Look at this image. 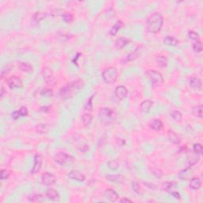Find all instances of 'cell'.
Returning <instances> with one entry per match:
<instances>
[{"mask_svg": "<svg viewBox=\"0 0 203 203\" xmlns=\"http://www.w3.org/2000/svg\"><path fill=\"white\" fill-rule=\"evenodd\" d=\"M78 149L80 150V151H87L88 150V146L87 145V144H85V145H83L81 146V147H79L78 148Z\"/></svg>", "mask_w": 203, "mask_h": 203, "instance_id": "cell-48", "label": "cell"}, {"mask_svg": "<svg viewBox=\"0 0 203 203\" xmlns=\"http://www.w3.org/2000/svg\"><path fill=\"white\" fill-rule=\"evenodd\" d=\"M102 79L106 84H114L118 78V70L114 67H110L104 70L102 72Z\"/></svg>", "mask_w": 203, "mask_h": 203, "instance_id": "cell-3", "label": "cell"}, {"mask_svg": "<svg viewBox=\"0 0 203 203\" xmlns=\"http://www.w3.org/2000/svg\"><path fill=\"white\" fill-rule=\"evenodd\" d=\"M153 106V102L151 100H145L144 101L141 106H140V110L144 114H148L151 110V108Z\"/></svg>", "mask_w": 203, "mask_h": 203, "instance_id": "cell-15", "label": "cell"}, {"mask_svg": "<svg viewBox=\"0 0 203 203\" xmlns=\"http://www.w3.org/2000/svg\"><path fill=\"white\" fill-rule=\"evenodd\" d=\"M28 200L31 202H42V201H44L45 197L42 194H34L29 196Z\"/></svg>", "mask_w": 203, "mask_h": 203, "instance_id": "cell-25", "label": "cell"}, {"mask_svg": "<svg viewBox=\"0 0 203 203\" xmlns=\"http://www.w3.org/2000/svg\"><path fill=\"white\" fill-rule=\"evenodd\" d=\"M36 130L37 132L41 134H46L49 130V126L48 124H40V125L37 126Z\"/></svg>", "mask_w": 203, "mask_h": 203, "instance_id": "cell-33", "label": "cell"}, {"mask_svg": "<svg viewBox=\"0 0 203 203\" xmlns=\"http://www.w3.org/2000/svg\"><path fill=\"white\" fill-rule=\"evenodd\" d=\"M193 149L196 154H201L203 151V147L201 144H194L193 146Z\"/></svg>", "mask_w": 203, "mask_h": 203, "instance_id": "cell-40", "label": "cell"}, {"mask_svg": "<svg viewBox=\"0 0 203 203\" xmlns=\"http://www.w3.org/2000/svg\"><path fill=\"white\" fill-rule=\"evenodd\" d=\"M190 187L193 190H198L201 186V183L200 179L198 177H194L191 179L189 184Z\"/></svg>", "mask_w": 203, "mask_h": 203, "instance_id": "cell-23", "label": "cell"}, {"mask_svg": "<svg viewBox=\"0 0 203 203\" xmlns=\"http://www.w3.org/2000/svg\"><path fill=\"white\" fill-rule=\"evenodd\" d=\"M108 167H110L111 170H117L119 167V164L116 160H111V161H109L107 163Z\"/></svg>", "mask_w": 203, "mask_h": 203, "instance_id": "cell-42", "label": "cell"}, {"mask_svg": "<svg viewBox=\"0 0 203 203\" xmlns=\"http://www.w3.org/2000/svg\"><path fill=\"white\" fill-rule=\"evenodd\" d=\"M70 84H71L72 87H73L74 91H80V90L84 87V83L82 80H75V81L72 82V83H70Z\"/></svg>", "mask_w": 203, "mask_h": 203, "instance_id": "cell-32", "label": "cell"}, {"mask_svg": "<svg viewBox=\"0 0 203 203\" xmlns=\"http://www.w3.org/2000/svg\"><path fill=\"white\" fill-rule=\"evenodd\" d=\"M93 98H94V95H91V97L87 99V101L86 102L85 105H84V109L85 110L88 112H91L93 109Z\"/></svg>", "mask_w": 203, "mask_h": 203, "instance_id": "cell-35", "label": "cell"}, {"mask_svg": "<svg viewBox=\"0 0 203 203\" xmlns=\"http://www.w3.org/2000/svg\"><path fill=\"white\" fill-rule=\"evenodd\" d=\"M167 137H168V139H169L170 141H171V143L175 144H179L180 142H181V140H180L179 136L175 134V132L172 131V130H168V132H167Z\"/></svg>", "mask_w": 203, "mask_h": 203, "instance_id": "cell-20", "label": "cell"}, {"mask_svg": "<svg viewBox=\"0 0 203 203\" xmlns=\"http://www.w3.org/2000/svg\"><path fill=\"white\" fill-rule=\"evenodd\" d=\"M18 111L20 113L21 117H26V116L28 115L29 114L28 109H27V107H26V106H22V107L20 108V110H18Z\"/></svg>", "mask_w": 203, "mask_h": 203, "instance_id": "cell-43", "label": "cell"}, {"mask_svg": "<svg viewBox=\"0 0 203 203\" xmlns=\"http://www.w3.org/2000/svg\"><path fill=\"white\" fill-rule=\"evenodd\" d=\"M105 196H106V198L107 199H109L110 201H118V198H119V196H118V194L113 189H110V188H109V189H106V191H105Z\"/></svg>", "mask_w": 203, "mask_h": 203, "instance_id": "cell-14", "label": "cell"}, {"mask_svg": "<svg viewBox=\"0 0 203 203\" xmlns=\"http://www.w3.org/2000/svg\"><path fill=\"white\" fill-rule=\"evenodd\" d=\"M155 62L159 67H161V68H165L167 66V60L166 56H162V55H159L155 57Z\"/></svg>", "mask_w": 203, "mask_h": 203, "instance_id": "cell-26", "label": "cell"}, {"mask_svg": "<svg viewBox=\"0 0 203 203\" xmlns=\"http://www.w3.org/2000/svg\"><path fill=\"white\" fill-rule=\"evenodd\" d=\"M41 183L43 185L49 187V186H52L55 184L56 179L52 174L48 173V172H45L41 175Z\"/></svg>", "mask_w": 203, "mask_h": 203, "instance_id": "cell-7", "label": "cell"}, {"mask_svg": "<svg viewBox=\"0 0 203 203\" xmlns=\"http://www.w3.org/2000/svg\"><path fill=\"white\" fill-rule=\"evenodd\" d=\"M68 177L79 182H84L86 179L85 175L79 171H72L68 173Z\"/></svg>", "mask_w": 203, "mask_h": 203, "instance_id": "cell-13", "label": "cell"}, {"mask_svg": "<svg viewBox=\"0 0 203 203\" xmlns=\"http://www.w3.org/2000/svg\"><path fill=\"white\" fill-rule=\"evenodd\" d=\"M4 91H5L4 88H3V87H2V88H1V98H2L3 97V95H4Z\"/></svg>", "mask_w": 203, "mask_h": 203, "instance_id": "cell-51", "label": "cell"}, {"mask_svg": "<svg viewBox=\"0 0 203 203\" xmlns=\"http://www.w3.org/2000/svg\"><path fill=\"white\" fill-rule=\"evenodd\" d=\"M115 95L119 100L126 99L128 96V90L125 86H118L115 89Z\"/></svg>", "mask_w": 203, "mask_h": 203, "instance_id": "cell-10", "label": "cell"}, {"mask_svg": "<svg viewBox=\"0 0 203 203\" xmlns=\"http://www.w3.org/2000/svg\"><path fill=\"white\" fill-rule=\"evenodd\" d=\"M42 162H43V158L41 155L37 154L34 156V165L33 167V169L31 170V174H37L40 171L42 166Z\"/></svg>", "mask_w": 203, "mask_h": 203, "instance_id": "cell-9", "label": "cell"}, {"mask_svg": "<svg viewBox=\"0 0 203 203\" xmlns=\"http://www.w3.org/2000/svg\"><path fill=\"white\" fill-rule=\"evenodd\" d=\"M189 85L194 90H201L202 84L199 78L196 76H191L189 80Z\"/></svg>", "mask_w": 203, "mask_h": 203, "instance_id": "cell-12", "label": "cell"}, {"mask_svg": "<svg viewBox=\"0 0 203 203\" xmlns=\"http://www.w3.org/2000/svg\"><path fill=\"white\" fill-rule=\"evenodd\" d=\"M74 92H75V91H74L71 84H68L60 88V91H59V95L63 99H67V98H69L73 94Z\"/></svg>", "mask_w": 203, "mask_h": 203, "instance_id": "cell-6", "label": "cell"}, {"mask_svg": "<svg viewBox=\"0 0 203 203\" xmlns=\"http://www.w3.org/2000/svg\"><path fill=\"white\" fill-rule=\"evenodd\" d=\"M99 116L103 119H110L114 114V110L108 107H103L100 109L99 110Z\"/></svg>", "mask_w": 203, "mask_h": 203, "instance_id": "cell-11", "label": "cell"}, {"mask_svg": "<svg viewBox=\"0 0 203 203\" xmlns=\"http://www.w3.org/2000/svg\"><path fill=\"white\" fill-rule=\"evenodd\" d=\"M149 127L151 130L155 131H161L163 129V124L159 119H154L149 123Z\"/></svg>", "mask_w": 203, "mask_h": 203, "instance_id": "cell-16", "label": "cell"}, {"mask_svg": "<svg viewBox=\"0 0 203 203\" xmlns=\"http://www.w3.org/2000/svg\"><path fill=\"white\" fill-rule=\"evenodd\" d=\"M19 117H21V115H20V113H19L18 110H16V111L13 112L12 114H11V118L14 120H17L18 118H19Z\"/></svg>", "mask_w": 203, "mask_h": 203, "instance_id": "cell-44", "label": "cell"}, {"mask_svg": "<svg viewBox=\"0 0 203 203\" xmlns=\"http://www.w3.org/2000/svg\"><path fill=\"white\" fill-rule=\"evenodd\" d=\"M145 75L151 83L152 87H158L163 85V77L160 72L154 71V70H148L145 72Z\"/></svg>", "mask_w": 203, "mask_h": 203, "instance_id": "cell-2", "label": "cell"}, {"mask_svg": "<svg viewBox=\"0 0 203 203\" xmlns=\"http://www.w3.org/2000/svg\"><path fill=\"white\" fill-rule=\"evenodd\" d=\"M172 187H173V183H171V182H166V183H164V188L167 190V191L171 189Z\"/></svg>", "mask_w": 203, "mask_h": 203, "instance_id": "cell-47", "label": "cell"}, {"mask_svg": "<svg viewBox=\"0 0 203 203\" xmlns=\"http://www.w3.org/2000/svg\"><path fill=\"white\" fill-rule=\"evenodd\" d=\"M10 171H9V170L2 169V171H1V175H0V176H1V179H2V180L7 179L9 177H10Z\"/></svg>", "mask_w": 203, "mask_h": 203, "instance_id": "cell-41", "label": "cell"}, {"mask_svg": "<svg viewBox=\"0 0 203 203\" xmlns=\"http://www.w3.org/2000/svg\"><path fill=\"white\" fill-rule=\"evenodd\" d=\"M116 142H117V144H118L119 146H123L126 144V141L124 139H122V138L118 137L117 138V140H116Z\"/></svg>", "mask_w": 203, "mask_h": 203, "instance_id": "cell-45", "label": "cell"}, {"mask_svg": "<svg viewBox=\"0 0 203 203\" xmlns=\"http://www.w3.org/2000/svg\"><path fill=\"white\" fill-rule=\"evenodd\" d=\"M163 24V18L159 12L150 14L146 22L147 30L151 34H157L161 30Z\"/></svg>", "mask_w": 203, "mask_h": 203, "instance_id": "cell-1", "label": "cell"}, {"mask_svg": "<svg viewBox=\"0 0 203 203\" xmlns=\"http://www.w3.org/2000/svg\"><path fill=\"white\" fill-rule=\"evenodd\" d=\"M93 119V116L91 113H85L84 115L82 116V121L85 126H88L91 123V121Z\"/></svg>", "mask_w": 203, "mask_h": 203, "instance_id": "cell-29", "label": "cell"}, {"mask_svg": "<svg viewBox=\"0 0 203 203\" xmlns=\"http://www.w3.org/2000/svg\"><path fill=\"white\" fill-rule=\"evenodd\" d=\"M41 94L45 96V97H52L53 95V91H52V89L45 88V89H43L41 91Z\"/></svg>", "mask_w": 203, "mask_h": 203, "instance_id": "cell-39", "label": "cell"}, {"mask_svg": "<svg viewBox=\"0 0 203 203\" xmlns=\"http://www.w3.org/2000/svg\"><path fill=\"white\" fill-rule=\"evenodd\" d=\"M41 73L45 81L46 82V84L48 85L51 86V87L56 85V79H55L53 72L49 68L46 67V68H43Z\"/></svg>", "mask_w": 203, "mask_h": 203, "instance_id": "cell-5", "label": "cell"}, {"mask_svg": "<svg viewBox=\"0 0 203 203\" xmlns=\"http://www.w3.org/2000/svg\"><path fill=\"white\" fill-rule=\"evenodd\" d=\"M171 117L175 120V122H181V120L183 119V115L182 113L179 110H173L171 112L170 114Z\"/></svg>", "mask_w": 203, "mask_h": 203, "instance_id": "cell-34", "label": "cell"}, {"mask_svg": "<svg viewBox=\"0 0 203 203\" xmlns=\"http://www.w3.org/2000/svg\"><path fill=\"white\" fill-rule=\"evenodd\" d=\"M202 109H203L202 105H197V106H194L193 114L195 116V117H197V118H201L203 117Z\"/></svg>", "mask_w": 203, "mask_h": 203, "instance_id": "cell-30", "label": "cell"}, {"mask_svg": "<svg viewBox=\"0 0 203 203\" xmlns=\"http://www.w3.org/2000/svg\"><path fill=\"white\" fill-rule=\"evenodd\" d=\"M6 84L8 85L10 89H16V88H20L23 86L22 80L20 78L17 77L15 76H13L7 79L6 80Z\"/></svg>", "mask_w": 203, "mask_h": 203, "instance_id": "cell-8", "label": "cell"}, {"mask_svg": "<svg viewBox=\"0 0 203 203\" xmlns=\"http://www.w3.org/2000/svg\"><path fill=\"white\" fill-rule=\"evenodd\" d=\"M131 41L129 39V38L126 37H120L118 38L117 41H116V48L118 49H122L124 47H126L129 43H130Z\"/></svg>", "mask_w": 203, "mask_h": 203, "instance_id": "cell-21", "label": "cell"}, {"mask_svg": "<svg viewBox=\"0 0 203 203\" xmlns=\"http://www.w3.org/2000/svg\"><path fill=\"white\" fill-rule=\"evenodd\" d=\"M47 17H48V13L44 12V11H37L33 15V21L35 23H39Z\"/></svg>", "mask_w": 203, "mask_h": 203, "instance_id": "cell-18", "label": "cell"}, {"mask_svg": "<svg viewBox=\"0 0 203 203\" xmlns=\"http://www.w3.org/2000/svg\"><path fill=\"white\" fill-rule=\"evenodd\" d=\"M148 184H149V183H145V185H147V186H149L148 185ZM151 188V189H155V187L154 185H152V186H151V187H150Z\"/></svg>", "mask_w": 203, "mask_h": 203, "instance_id": "cell-52", "label": "cell"}, {"mask_svg": "<svg viewBox=\"0 0 203 203\" xmlns=\"http://www.w3.org/2000/svg\"><path fill=\"white\" fill-rule=\"evenodd\" d=\"M41 110L43 112H47L48 110V106H42L41 107Z\"/></svg>", "mask_w": 203, "mask_h": 203, "instance_id": "cell-50", "label": "cell"}, {"mask_svg": "<svg viewBox=\"0 0 203 203\" xmlns=\"http://www.w3.org/2000/svg\"><path fill=\"white\" fill-rule=\"evenodd\" d=\"M140 52H141V48H140V47H137L134 51L130 52L129 55H127V56H126L125 60H124V62H130L136 60V59L138 57V56L140 55Z\"/></svg>", "mask_w": 203, "mask_h": 203, "instance_id": "cell-19", "label": "cell"}, {"mask_svg": "<svg viewBox=\"0 0 203 203\" xmlns=\"http://www.w3.org/2000/svg\"><path fill=\"white\" fill-rule=\"evenodd\" d=\"M60 16H61L62 19L65 22H68V23H70V22H73L74 20V16L73 14L72 13L67 12V11H63L60 14Z\"/></svg>", "mask_w": 203, "mask_h": 203, "instance_id": "cell-28", "label": "cell"}, {"mask_svg": "<svg viewBox=\"0 0 203 203\" xmlns=\"http://www.w3.org/2000/svg\"><path fill=\"white\" fill-rule=\"evenodd\" d=\"M188 36H189V37L191 38V40L195 41H198L200 39V35L198 33L195 32V31H193V30H190L189 32H188Z\"/></svg>", "mask_w": 203, "mask_h": 203, "instance_id": "cell-38", "label": "cell"}, {"mask_svg": "<svg viewBox=\"0 0 203 203\" xmlns=\"http://www.w3.org/2000/svg\"><path fill=\"white\" fill-rule=\"evenodd\" d=\"M163 42H164V44L169 46H176L178 45V43H179V41H178L176 38L171 36H168L167 37H165V39L163 40Z\"/></svg>", "mask_w": 203, "mask_h": 203, "instance_id": "cell-31", "label": "cell"}, {"mask_svg": "<svg viewBox=\"0 0 203 203\" xmlns=\"http://www.w3.org/2000/svg\"><path fill=\"white\" fill-rule=\"evenodd\" d=\"M171 194L176 199L181 198V195H180V194H179V192H177V191H171Z\"/></svg>", "mask_w": 203, "mask_h": 203, "instance_id": "cell-46", "label": "cell"}, {"mask_svg": "<svg viewBox=\"0 0 203 203\" xmlns=\"http://www.w3.org/2000/svg\"><path fill=\"white\" fill-rule=\"evenodd\" d=\"M46 197L51 201H58L60 198V195L57 191L54 189H48L45 193Z\"/></svg>", "mask_w": 203, "mask_h": 203, "instance_id": "cell-17", "label": "cell"}, {"mask_svg": "<svg viewBox=\"0 0 203 203\" xmlns=\"http://www.w3.org/2000/svg\"><path fill=\"white\" fill-rule=\"evenodd\" d=\"M123 22H121V21H118V22H116L115 24L114 25V26H112V28L110 29V34H111L112 36H114V35H116L117 34V33L118 32V30H120V29L122 28V26H123Z\"/></svg>", "mask_w": 203, "mask_h": 203, "instance_id": "cell-27", "label": "cell"}, {"mask_svg": "<svg viewBox=\"0 0 203 203\" xmlns=\"http://www.w3.org/2000/svg\"><path fill=\"white\" fill-rule=\"evenodd\" d=\"M18 67L22 70V72H27V73H31L34 71L33 66L28 63V62H20L18 64Z\"/></svg>", "mask_w": 203, "mask_h": 203, "instance_id": "cell-22", "label": "cell"}, {"mask_svg": "<svg viewBox=\"0 0 203 203\" xmlns=\"http://www.w3.org/2000/svg\"><path fill=\"white\" fill-rule=\"evenodd\" d=\"M120 202H132V201L129 198H123L120 199Z\"/></svg>", "mask_w": 203, "mask_h": 203, "instance_id": "cell-49", "label": "cell"}, {"mask_svg": "<svg viewBox=\"0 0 203 203\" xmlns=\"http://www.w3.org/2000/svg\"><path fill=\"white\" fill-rule=\"evenodd\" d=\"M132 187L134 189V192H136L137 194H142L143 193V190H142L141 187L140 185V183L137 181L132 182Z\"/></svg>", "mask_w": 203, "mask_h": 203, "instance_id": "cell-37", "label": "cell"}, {"mask_svg": "<svg viewBox=\"0 0 203 203\" xmlns=\"http://www.w3.org/2000/svg\"><path fill=\"white\" fill-rule=\"evenodd\" d=\"M106 179L113 183H122L124 180V176L121 175H106Z\"/></svg>", "mask_w": 203, "mask_h": 203, "instance_id": "cell-24", "label": "cell"}, {"mask_svg": "<svg viewBox=\"0 0 203 203\" xmlns=\"http://www.w3.org/2000/svg\"><path fill=\"white\" fill-rule=\"evenodd\" d=\"M203 49V45L202 43H201L200 41H195L193 43V50L195 52H198V53H200L201 52Z\"/></svg>", "mask_w": 203, "mask_h": 203, "instance_id": "cell-36", "label": "cell"}, {"mask_svg": "<svg viewBox=\"0 0 203 203\" xmlns=\"http://www.w3.org/2000/svg\"><path fill=\"white\" fill-rule=\"evenodd\" d=\"M54 160L56 163L61 166L71 165L75 161V159L72 155H68L65 152H59L54 156Z\"/></svg>", "mask_w": 203, "mask_h": 203, "instance_id": "cell-4", "label": "cell"}]
</instances>
